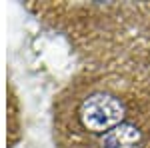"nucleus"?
Returning <instances> with one entry per match:
<instances>
[{"instance_id": "obj_1", "label": "nucleus", "mask_w": 150, "mask_h": 148, "mask_svg": "<svg viewBox=\"0 0 150 148\" xmlns=\"http://www.w3.org/2000/svg\"><path fill=\"white\" fill-rule=\"evenodd\" d=\"M54 148H150V76L80 68L50 108Z\"/></svg>"}, {"instance_id": "obj_2", "label": "nucleus", "mask_w": 150, "mask_h": 148, "mask_svg": "<svg viewBox=\"0 0 150 148\" xmlns=\"http://www.w3.org/2000/svg\"><path fill=\"white\" fill-rule=\"evenodd\" d=\"M66 38L82 68L150 76V2H26Z\"/></svg>"}, {"instance_id": "obj_3", "label": "nucleus", "mask_w": 150, "mask_h": 148, "mask_svg": "<svg viewBox=\"0 0 150 148\" xmlns=\"http://www.w3.org/2000/svg\"><path fill=\"white\" fill-rule=\"evenodd\" d=\"M18 132H20V114H18V100L16 94L8 88V144H14L18 140Z\"/></svg>"}]
</instances>
